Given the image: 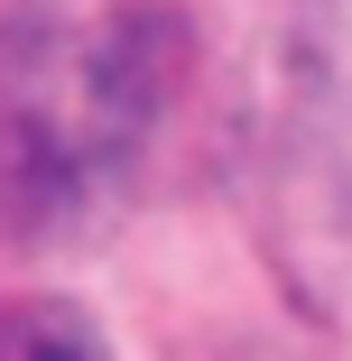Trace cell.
Returning <instances> with one entry per match:
<instances>
[{
    "label": "cell",
    "mask_w": 352,
    "mask_h": 361,
    "mask_svg": "<svg viewBox=\"0 0 352 361\" xmlns=\"http://www.w3.org/2000/svg\"><path fill=\"white\" fill-rule=\"evenodd\" d=\"M186 28L167 10H0V223L75 241L149 158Z\"/></svg>",
    "instance_id": "obj_1"
},
{
    "label": "cell",
    "mask_w": 352,
    "mask_h": 361,
    "mask_svg": "<svg viewBox=\"0 0 352 361\" xmlns=\"http://www.w3.org/2000/svg\"><path fill=\"white\" fill-rule=\"evenodd\" d=\"M0 361H111L75 306H0Z\"/></svg>",
    "instance_id": "obj_2"
}]
</instances>
